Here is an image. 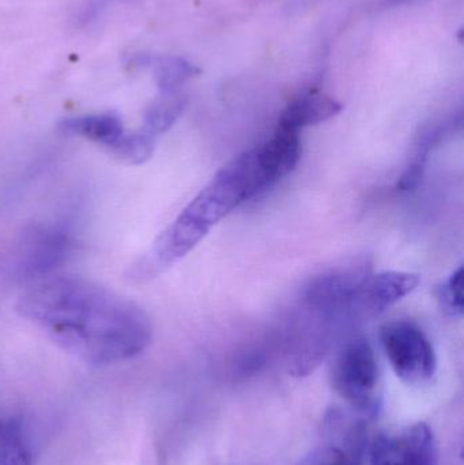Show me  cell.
Listing matches in <instances>:
<instances>
[{
    "mask_svg": "<svg viewBox=\"0 0 464 465\" xmlns=\"http://www.w3.org/2000/svg\"><path fill=\"white\" fill-rule=\"evenodd\" d=\"M54 343L90 365L131 360L149 347L153 325L143 309L105 287L74 276L33 284L16 305Z\"/></svg>",
    "mask_w": 464,
    "mask_h": 465,
    "instance_id": "obj_1",
    "label": "cell"
},
{
    "mask_svg": "<svg viewBox=\"0 0 464 465\" xmlns=\"http://www.w3.org/2000/svg\"><path fill=\"white\" fill-rule=\"evenodd\" d=\"M280 182L263 144L226 163L158 238L147 262L163 271L190 253L212 226Z\"/></svg>",
    "mask_w": 464,
    "mask_h": 465,
    "instance_id": "obj_2",
    "label": "cell"
},
{
    "mask_svg": "<svg viewBox=\"0 0 464 465\" xmlns=\"http://www.w3.org/2000/svg\"><path fill=\"white\" fill-rule=\"evenodd\" d=\"M73 237L59 225H35L22 232L2 259V271L19 282L49 278L67 262Z\"/></svg>",
    "mask_w": 464,
    "mask_h": 465,
    "instance_id": "obj_3",
    "label": "cell"
},
{
    "mask_svg": "<svg viewBox=\"0 0 464 465\" xmlns=\"http://www.w3.org/2000/svg\"><path fill=\"white\" fill-rule=\"evenodd\" d=\"M330 381L335 392L351 406L365 412L375 411L379 368L368 339L357 336L341 347L330 371Z\"/></svg>",
    "mask_w": 464,
    "mask_h": 465,
    "instance_id": "obj_4",
    "label": "cell"
},
{
    "mask_svg": "<svg viewBox=\"0 0 464 465\" xmlns=\"http://www.w3.org/2000/svg\"><path fill=\"white\" fill-rule=\"evenodd\" d=\"M381 344L397 376L409 385H422L435 377V350L424 331L410 320L387 322L380 331Z\"/></svg>",
    "mask_w": 464,
    "mask_h": 465,
    "instance_id": "obj_5",
    "label": "cell"
},
{
    "mask_svg": "<svg viewBox=\"0 0 464 465\" xmlns=\"http://www.w3.org/2000/svg\"><path fill=\"white\" fill-rule=\"evenodd\" d=\"M419 275L398 271L370 273L343 309L346 324L357 325L383 313L419 286Z\"/></svg>",
    "mask_w": 464,
    "mask_h": 465,
    "instance_id": "obj_6",
    "label": "cell"
},
{
    "mask_svg": "<svg viewBox=\"0 0 464 465\" xmlns=\"http://www.w3.org/2000/svg\"><path fill=\"white\" fill-rule=\"evenodd\" d=\"M370 273L367 262H353L313 276L302 292V308L341 313Z\"/></svg>",
    "mask_w": 464,
    "mask_h": 465,
    "instance_id": "obj_7",
    "label": "cell"
},
{
    "mask_svg": "<svg viewBox=\"0 0 464 465\" xmlns=\"http://www.w3.org/2000/svg\"><path fill=\"white\" fill-rule=\"evenodd\" d=\"M435 436L420 422L397 436L376 437L370 448V465H438Z\"/></svg>",
    "mask_w": 464,
    "mask_h": 465,
    "instance_id": "obj_8",
    "label": "cell"
},
{
    "mask_svg": "<svg viewBox=\"0 0 464 465\" xmlns=\"http://www.w3.org/2000/svg\"><path fill=\"white\" fill-rule=\"evenodd\" d=\"M342 111V105L330 95L321 92L304 93L288 104L281 114L278 127L299 133L301 128L319 124Z\"/></svg>",
    "mask_w": 464,
    "mask_h": 465,
    "instance_id": "obj_9",
    "label": "cell"
},
{
    "mask_svg": "<svg viewBox=\"0 0 464 465\" xmlns=\"http://www.w3.org/2000/svg\"><path fill=\"white\" fill-rule=\"evenodd\" d=\"M59 130L65 135L81 136L109 149L124 134L122 120L114 114H86L63 120Z\"/></svg>",
    "mask_w": 464,
    "mask_h": 465,
    "instance_id": "obj_10",
    "label": "cell"
},
{
    "mask_svg": "<svg viewBox=\"0 0 464 465\" xmlns=\"http://www.w3.org/2000/svg\"><path fill=\"white\" fill-rule=\"evenodd\" d=\"M136 62L153 68L163 93L179 92L188 79L199 73L195 65L179 56H139Z\"/></svg>",
    "mask_w": 464,
    "mask_h": 465,
    "instance_id": "obj_11",
    "label": "cell"
},
{
    "mask_svg": "<svg viewBox=\"0 0 464 465\" xmlns=\"http://www.w3.org/2000/svg\"><path fill=\"white\" fill-rule=\"evenodd\" d=\"M185 105H187V98L182 93H163L144 112L143 131L155 138L166 133L182 116Z\"/></svg>",
    "mask_w": 464,
    "mask_h": 465,
    "instance_id": "obj_12",
    "label": "cell"
},
{
    "mask_svg": "<svg viewBox=\"0 0 464 465\" xmlns=\"http://www.w3.org/2000/svg\"><path fill=\"white\" fill-rule=\"evenodd\" d=\"M33 455L21 422L0 418V465H32Z\"/></svg>",
    "mask_w": 464,
    "mask_h": 465,
    "instance_id": "obj_13",
    "label": "cell"
},
{
    "mask_svg": "<svg viewBox=\"0 0 464 465\" xmlns=\"http://www.w3.org/2000/svg\"><path fill=\"white\" fill-rule=\"evenodd\" d=\"M155 136L143 130L133 134L124 133L114 146L109 147L108 152L124 163L139 165L152 158L155 149Z\"/></svg>",
    "mask_w": 464,
    "mask_h": 465,
    "instance_id": "obj_14",
    "label": "cell"
},
{
    "mask_svg": "<svg viewBox=\"0 0 464 465\" xmlns=\"http://www.w3.org/2000/svg\"><path fill=\"white\" fill-rule=\"evenodd\" d=\"M438 301L447 316L458 317L463 313V267L458 268L438 290Z\"/></svg>",
    "mask_w": 464,
    "mask_h": 465,
    "instance_id": "obj_15",
    "label": "cell"
},
{
    "mask_svg": "<svg viewBox=\"0 0 464 465\" xmlns=\"http://www.w3.org/2000/svg\"><path fill=\"white\" fill-rule=\"evenodd\" d=\"M321 465H361V459L354 458L343 452L341 448H330L323 456Z\"/></svg>",
    "mask_w": 464,
    "mask_h": 465,
    "instance_id": "obj_16",
    "label": "cell"
}]
</instances>
